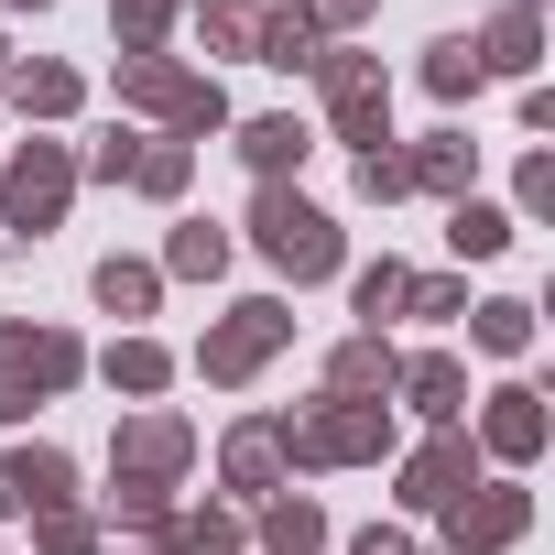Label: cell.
<instances>
[{
  "instance_id": "obj_17",
  "label": "cell",
  "mask_w": 555,
  "mask_h": 555,
  "mask_svg": "<svg viewBox=\"0 0 555 555\" xmlns=\"http://www.w3.org/2000/svg\"><path fill=\"white\" fill-rule=\"evenodd\" d=\"M392 371H403V360H392V338H349V349L327 360V403H382V392H392Z\"/></svg>"
},
{
  "instance_id": "obj_5",
  "label": "cell",
  "mask_w": 555,
  "mask_h": 555,
  "mask_svg": "<svg viewBox=\"0 0 555 555\" xmlns=\"http://www.w3.org/2000/svg\"><path fill=\"white\" fill-rule=\"evenodd\" d=\"M66 196H77L66 142H23V164L0 175V229H12V240H44V229L66 218Z\"/></svg>"
},
{
  "instance_id": "obj_38",
  "label": "cell",
  "mask_w": 555,
  "mask_h": 555,
  "mask_svg": "<svg viewBox=\"0 0 555 555\" xmlns=\"http://www.w3.org/2000/svg\"><path fill=\"white\" fill-rule=\"evenodd\" d=\"M512 12H533V0H512Z\"/></svg>"
},
{
  "instance_id": "obj_32",
  "label": "cell",
  "mask_w": 555,
  "mask_h": 555,
  "mask_svg": "<svg viewBox=\"0 0 555 555\" xmlns=\"http://www.w3.org/2000/svg\"><path fill=\"white\" fill-rule=\"evenodd\" d=\"M403 306H414V317H468V284H447V272H414Z\"/></svg>"
},
{
  "instance_id": "obj_19",
  "label": "cell",
  "mask_w": 555,
  "mask_h": 555,
  "mask_svg": "<svg viewBox=\"0 0 555 555\" xmlns=\"http://www.w3.org/2000/svg\"><path fill=\"white\" fill-rule=\"evenodd\" d=\"M261 66H284V77H306L317 55H327V34L306 23V12H261V44H250Z\"/></svg>"
},
{
  "instance_id": "obj_35",
  "label": "cell",
  "mask_w": 555,
  "mask_h": 555,
  "mask_svg": "<svg viewBox=\"0 0 555 555\" xmlns=\"http://www.w3.org/2000/svg\"><path fill=\"white\" fill-rule=\"evenodd\" d=\"M131 153H142V142H131V131H109V142L88 153V175H109V185H131Z\"/></svg>"
},
{
  "instance_id": "obj_18",
  "label": "cell",
  "mask_w": 555,
  "mask_h": 555,
  "mask_svg": "<svg viewBox=\"0 0 555 555\" xmlns=\"http://www.w3.org/2000/svg\"><path fill=\"white\" fill-rule=\"evenodd\" d=\"M447 250H457V261H501V250H512V207L457 196V207H447Z\"/></svg>"
},
{
  "instance_id": "obj_12",
  "label": "cell",
  "mask_w": 555,
  "mask_h": 555,
  "mask_svg": "<svg viewBox=\"0 0 555 555\" xmlns=\"http://www.w3.org/2000/svg\"><path fill=\"white\" fill-rule=\"evenodd\" d=\"M468 175H479V142H468V131H425V142L403 153V196H447V207H457Z\"/></svg>"
},
{
  "instance_id": "obj_22",
  "label": "cell",
  "mask_w": 555,
  "mask_h": 555,
  "mask_svg": "<svg viewBox=\"0 0 555 555\" xmlns=\"http://www.w3.org/2000/svg\"><path fill=\"white\" fill-rule=\"evenodd\" d=\"M317 544H327V512H317L306 490H295V501H272V512H261V555H317Z\"/></svg>"
},
{
  "instance_id": "obj_3",
  "label": "cell",
  "mask_w": 555,
  "mask_h": 555,
  "mask_svg": "<svg viewBox=\"0 0 555 555\" xmlns=\"http://www.w3.org/2000/svg\"><path fill=\"white\" fill-rule=\"evenodd\" d=\"M317 88H327L338 142H360V153L392 142V77H382V55H317Z\"/></svg>"
},
{
  "instance_id": "obj_7",
  "label": "cell",
  "mask_w": 555,
  "mask_h": 555,
  "mask_svg": "<svg viewBox=\"0 0 555 555\" xmlns=\"http://www.w3.org/2000/svg\"><path fill=\"white\" fill-rule=\"evenodd\" d=\"M522 522H533V490L479 479V490L447 501V555H501V544H522Z\"/></svg>"
},
{
  "instance_id": "obj_10",
  "label": "cell",
  "mask_w": 555,
  "mask_h": 555,
  "mask_svg": "<svg viewBox=\"0 0 555 555\" xmlns=\"http://www.w3.org/2000/svg\"><path fill=\"white\" fill-rule=\"evenodd\" d=\"M468 447H479V457H501V468H533V457H544V392H533V382H501Z\"/></svg>"
},
{
  "instance_id": "obj_23",
  "label": "cell",
  "mask_w": 555,
  "mask_h": 555,
  "mask_svg": "<svg viewBox=\"0 0 555 555\" xmlns=\"http://www.w3.org/2000/svg\"><path fill=\"white\" fill-rule=\"evenodd\" d=\"M99 371H109V392H131V403H153V392H164V382H175V360H164V349H153V338H120V349H109V360H99Z\"/></svg>"
},
{
  "instance_id": "obj_30",
  "label": "cell",
  "mask_w": 555,
  "mask_h": 555,
  "mask_svg": "<svg viewBox=\"0 0 555 555\" xmlns=\"http://www.w3.org/2000/svg\"><path fill=\"white\" fill-rule=\"evenodd\" d=\"M425 88H436L447 109H457V99H479V55H468V34H447V44L425 55Z\"/></svg>"
},
{
  "instance_id": "obj_39",
  "label": "cell",
  "mask_w": 555,
  "mask_h": 555,
  "mask_svg": "<svg viewBox=\"0 0 555 555\" xmlns=\"http://www.w3.org/2000/svg\"><path fill=\"white\" fill-rule=\"evenodd\" d=\"M23 12H44V0H23Z\"/></svg>"
},
{
  "instance_id": "obj_16",
  "label": "cell",
  "mask_w": 555,
  "mask_h": 555,
  "mask_svg": "<svg viewBox=\"0 0 555 555\" xmlns=\"http://www.w3.org/2000/svg\"><path fill=\"white\" fill-rule=\"evenodd\" d=\"M284 468H295L284 414H250V425L229 436V490H284Z\"/></svg>"
},
{
  "instance_id": "obj_24",
  "label": "cell",
  "mask_w": 555,
  "mask_h": 555,
  "mask_svg": "<svg viewBox=\"0 0 555 555\" xmlns=\"http://www.w3.org/2000/svg\"><path fill=\"white\" fill-rule=\"evenodd\" d=\"M153 295H164L153 261H120V250L99 261V306H109V317H153Z\"/></svg>"
},
{
  "instance_id": "obj_33",
  "label": "cell",
  "mask_w": 555,
  "mask_h": 555,
  "mask_svg": "<svg viewBox=\"0 0 555 555\" xmlns=\"http://www.w3.org/2000/svg\"><path fill=\"white\" fill-rule=\"evenodd\" d=\"M164 23H175V0H120V44H131V55H153Z\"/></svg>"
},
{
  "instance_id": "obj_13",
  "label": "cell",
  "mask_w": 555,
  "mask_h": 555,
  "mask_svg": "<svg viewBox=\"0 0 555 555\" xmlns=\"http://www.w3.org/2000/svg\"><path fill=\"white\" fill-rule=\"evenodd\" d=\"M468 55H479V77H533V66H544V23H533V12H490V23L468 34Z\"/></svg>"
},
{
  "instance_id": "obj_27",
  "label": "cell",
  "mask_w": 555,
  "mask_h": 555,
  "mask_svg": "<svg viewBox=\"0 0 555 555\" xmlns=\"http://www.w3.org/2000/svg\"><path fill=\"white\" fill-rule=\"evenodd\" d=\"M240 533H250V522H240V512H229V501H196V512H185V522H175V544H164V555H229V544H240Z\"/></svg>"
},
{
  "instance_id": "obj_37",
  "label": "cell",
  "mask_w": 555,
  "mask_h": 555,
  "mask_svg": "<svg viewBox=\"0 0 555 555\" xmlns=\"http://www.w3.org/2000/svg\"><path fill=\"white\" fill-rule=\"evenodd\" d=\"M349 555H414V544H403V533H382V522H371V533H360V544H349Z\"/></svg>"
},
{
  "instance_id": "obj_29",
  "label": "cell",
  "mask_w": 555,
  "mask_h": 555,
  "mask_svg": "<svg viewBox=\"0 0 555 555\" xmlns=\"http://www.w3.org/2000/svg\"><path fill=\"white\" fill-rule=\"evenodd\" d=\"M403 284H414V272H403V261H360V272H349V306L371 317V338H382V317L403 306Z\"/></svg>"
},
{
  "instance_id": "obj_14",
  "label": "cell",
  "mask_w": 555,
  "mask_h": 555,
  "mask_svg": "<svg viewBox=\"0 0 555 555\" xmlns=\"http://www.w3.org/2000/svg\"><path fill=\"white\" fill-rule=\"evenodd\" d=\"M392 392H403V403H414L425 425H457V414H468V371H457L447 349H425V360H403V371H392Z\"/></svg>"
},
{
  "instance_id": "obj_15",
  "label": "cell",
  "mask_w": 555,
  "mask_h": 555,
  "mask_svg": "<svg viewBox=\"0 0 555 555\" xmlns=\"http://www.w3.org/2000/svg\"><path fill=\"white\" fill-rule=\"evenodd\" d=\"M306 153H317V131H306L295 109H272V120H240V164H250L261 185H284V175H295Z\"/></svg>"
},
{
  "instance_id": "obj_2",
  "label": "cell",
  "mask_w": 555,
  "mask_h": 555,
  "mask_svg": "<svg viewBox=\"0 0 555 555\" xmlns=\"http://www.w3.org/2000/svg\"><path fill=\"white\" fill-rule=\"evenodd\" d=\"M77 371H88V349H77L66 327H23V317H12V327H0V425H23V414H34L44 392H66Z\"/></svg>"
},
{
  "instance_id": "obj_1",
  "label": "cell",
  "mask_w": 555,
  "mask_h": 555,
  "mask_svg": "<svg viewBox=\"0 0 555 555\" xmlns=\"http://www.w3.org/2000/svg\"><path fill=\"white\" fill-rule=\"evenodd\" d=\"M250 240H261L272 272H295V284H327V272H349L338 218H327L317 196H295V185H261V196H250Z\"/></svg>"
},
{
  "instance_id": "obj_6",
  "label": "cell",
  "mask_w": 555,
  "mask_h": 555,
  "mask_svg": "<svg viewBox=\"0 0 555 555\" xmlns=\"http://www.w3.org/2000/svg\"><path fill=\"white\" fill-rule=\"evenodd\" d=\"M284 338H295V317L272 306V295H250V306H229V317L207 327V349H196V371H207V382H250V371H261L272 349H284Z\"/></svg>"
},
{
  "instance_id": "obj_4",
  "label": "cell",
  "mask_w": 555,
  "mask_h": 555,
  "mask_svg": "<svg viewBox=\"0 0 555 555\" xmlns=\"http://www.w3.org/2000/svg\"><path fill=\"white\" fill-rule=\"evenodd\" d=\"M284 447H295V468H360V457L392 447V414L382 403H317L306 425L284 414Z\"/></svg>"
},
{
  "instance_id": "obj_28",
  "label": "cell",
  "mask_w": 555,
  "mask_h": 555,
  "mask_svg": "<svg viewBox=\"0 0 555 555\" xmlns=\"http://www.w3.org/2000/svg\"><path fill=\"white\" fill-rule=\"evenodd\" d=\"M196 34H207L218 55H250V44H261V0H196Z\"/></svg>"
},
{
  "instance_id": "obj_25",
  "label": "cell",
  "mask_w": 555,
  "mask_h": 555,
  "mask_svg": "<svg viewBox=\"0 0 555 555\" xmlns=\"http://www.w3.org/2000/svg\"><path fill=\"white\" fill-rule=\"evenodd\" d=\"M12 109H23V120H66V109H77V77H66V66H12Z\"/></svg>"
},
{
  "instance_id": "obj_8",
  "label": "cell",
  "mask_w": 555,
  "mask_h": 555,
  "mask_svg": "<svg viewBox=\"0 0 555 555\" xmlns=\"http://www.w3.org/2000/svg\"><path fill=\"white\" fill-rule=\"evenodd\" d=\"M44 512H77V468L66 447H12L0 457V522H44Z\"/></svg>"
},
{
  "instance_id": "obj_20",
  "label": "cell",
  "mask_w": 555,
  "mask_h": 555,
  "mask_svg": "<svg viewBox=\"0 0 555 555\" xmlns=\"http://www.w3.org/2000/svg\"><path fill=\"white\" fill-rule=\"evenodd\" d=\"M164 272H185V284L229 272V229H218V218H175V240H164Z\"/></svg>"
},
{
  "instance_id": "obj_34",
  "label": "cell",
  "mask_w": 555,
  "mask_h": 555,
  "mask_svg": "<svg viewBox=\"0 0 555 555\" xmlns=\"http://www.w3.org/2000/svg\"><path fill=\"white\" fill-rule=\"evenodd\" d=\"M360 196H371V207H392V196H403V153H392V142H382V153H360Z\"/></svg>"
},
{
  "instance_id": "obj_21",
  "label": "cell",
  "mask_w": 555,
  "mask_h": 555,
  "mask_svg": "<svg viewBox=\"0 0 555 555\" xmlns=\"http://www.w3.org/2000/svg\"><path fill=\"white\" fill-rule=\"evenodd\" d=\"M468 338H479L490 360H522V349H533V306H522V295H490V306H468Z\"/></svg>"
},
{
  "instance_id": "obj_26",
  "label": "cell",
  "mask_w": 555,
  "mask_h": 555,
  "mask_svg": "<svg viewBox=\"0 0 555 555\" xmlns=\"http://www.w3.org/2000/svg\"><path fill=\"white\" fill-rule=\"evenodd\" d=\"M185 175H196V142H175V131L131 153V185H142V196H185Z\"/></svg>"
},
{
  "instance_id": "obj_36",
  "label": "cell",
  "mask_w": 555,
  "mask_h": 555,
  "mask_svg": "<svg viewBox=\"0 0 555 555\" xmlns=\"http://www.w3.org/2000/svg\"><path fill=\"white\" fill-rule=\"evenodd\" d=\"M306 23L317 34H349V23H371V0H306Z\"/></svg>"
},
{
  "instance_id": "obj_40",
  "label": "cell",
  "mask_w": 555,
  "mask_h": 555,
  "mask_svg": "<svg viewBox=\"0 0 555 555\" xmlns=\"http://www.w3.org/2000/svg\"><path fill=\"white\" fill-rule=\"evenodd\" d=\"M0 66H12V55H0Z\"/></svg>"
},
{
  "instance_id": "obj_31",
  "label": "cell",
  "mask_w": 555,
  "mask_h": 555,
  "mask_svg": "<svg viewBox=\"0 0 555 555\" xmlns=\"http://www.w3.org/2000/svg\"><path fill=\"white\" fill-rule=\"evenodd\" d=\"M512 207H522V218H555V153H522V175H512Z\"/></svg>"
},
{
  "instance_id": "obj_9",
  "label": "cell",
  "mask_w": 555,
  "mask_h": 555,
  "mask_svg": "<svg viewBox=\"0 0 555 555\" xmlns=\"http://www.w3.org/2000/svg\"><path fill=\"white\" fill-rule=\"evenodd\" d=\"M457 490H479V447H468L457 425H436V436L403 457V512H447Z\"/></svg>"
},
{
  "instance_id": "obj_11",
  "label": "cell",
  "mask_w": 555,
  "mask_h": 555,
  "mask_svg": "<svg viewBox=\"0 0 555 555\" xmlns=\"http://www.w3.org/2000/svg\"><path fill=\"white\" fill-rule=\"evenodd\" d=\"M185 457H196L185 414H131V425H120V447H109V479H142V490H164Z\"/></svg>"
}]
</instances>
